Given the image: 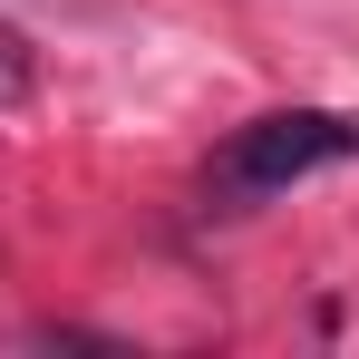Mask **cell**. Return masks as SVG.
<instances>
[{
  "label": "cell",
  "mask_w": 359,
  "mask_h": 359,
  "mask_svg": "<svg viewBox=\"0 0 359 359\" xmlns=\"http://www.w3.org/2000/svg\"><path fill=\"white\" fill-rule=\"evenodd\" d=\"M350 156H359V117H340V107H272V117L224 136V156L204 165V204L214 214H252V204L292 194L320 165H350Z\"/></svg>",
  "instance_id": "cell-1"
}]
</instances>
